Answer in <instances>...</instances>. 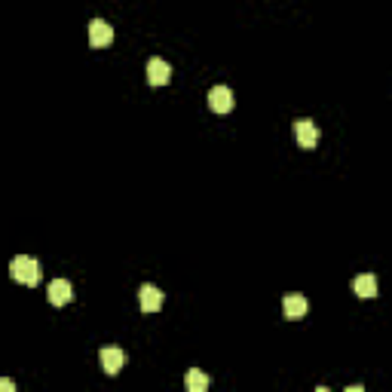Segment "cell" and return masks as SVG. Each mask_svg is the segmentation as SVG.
Here are the masks:
<instances>
[{
  "label": "cell",
  "mask_w": 392,
  "mask_h": 392,
  "mask_svg": "<svg viewBox=\"0 0 392 392\" xmlns=\"http://www.w3.org/2000/svg\"><path fill=\"white\" fill-rule=\"evenodd\" d=\"M10 276L16 279V282L22 285H37L40 282V264H37V258H31V254H16L10 264Z\"/></svg>",
  "instance_id": "1"
},
{
  "label": "cell",
  "mask_w": 392,
  "mask_h": 392,
  "mask_svg": "<svg viewBox=\"0 0 392 392\" xmlns=\"http://www.w3.org/2000/svg\"><path fill=\"white\" fill-rule=\"evenodd\" d=\"M294 138L304 150H313L319 145V126L313 120H306V117H300V120H294Z\"/></svg>",
  "instance_id": "2"
},
{
  "label": "cell",
  "mask_w": 392,
  "mask_h": 392,
  "mask_svg": "<svg viewBox=\"0 0 392 392\" xmlns=\"http://www.w3.org/2000/svg\"><path fill=\"white\" fill-rule=\"evenodd\" d=\"M145 74H147L150 86H166V83L172 80V64H169L166 58H150L147 68H145Z\"/></svg>",
  "instance_id": "3"
},
{
  "label": "cell",
  "mask_w": 392,
  "mask_h": 392,
  "mask_svg": "<svg viewBox=\"0 0 392 392\" xmlns=\"http://www.w3.org/2000/svg\"><path fill=\"white\" fill-rule=\"evenodd\" d=\"M129 356L120 350V346H104L101 350V368L108 371V374H120L123 368H126Z\"/></svg>",
  "instance_id": "4"
},
{
  "label": "cell",
  "mask_w": 392,
  "mask_h": 392,
  "mask_svg": "<svg viewBox=\"0 0 392 392\" xmlns=\"http://www.w3.org/2000/svg\"><path fill=\"white\" fill-rule=\"evenodd\" d=\"M47 297H49L52 306H64V304L74 300V289H71L68 279H52L49 289H47Z\"/></svg>",
  "instance_id": "5"
},
{
  "label": "cell",
  "mask_w": 392,
  "mask_h": 392,
  "mask_svg": "<svg viewBox=\"0 0 392 392\" xmlns=\"http://www.w3.org/2000/svg\"><path fill=\"white\" fill-rule=\"evenodd\" d=\"M110 40H114V28H110L104 19H93V22H89V43H93L95 49H101V47H108Z\"/></svg>",
  "instance_id": "6"
},
{
  "label": "cell",
  "mask_w": 392,
  "mask_h": 392,
  "mask_svg": "<svg viewBox=\"0 0 392 392\" xmlns=\"http://www.w3.org/2000/svg\"><path fill=\"white\" fill-rule=\"evenodd\" d=\"M208 108H212L215 114H227V110L233 108L230 86H212V89H208Z\"/></svg>",
  "instance_id": "7"
},
{
  "label": "cell",
  "mask_w": 392,
  "mask_h": 392,
  "mask_svg": "<svg viewBox=\"0 0 392 392\" xmlns=\"http://www.w3.org/2000/svg\"><path fill=\"white\" fill-rule=\"evenodd\" d=\"M138 300H141V310L145 313H156L162 306V291L156 289V285H141L138 289Z\"/></svg>",
  "instance_id": "8"
},
{
  "label": "cell",
  "mask_w": 392,
  "mask_h": 392,
  "mask_svg": "<svg viewBox=\"0 0 392 392\" xmlns=\"http://www.w3.org/2000/svg\"><path fill=\"white\" fill-rule=\"evenodd\" d=\"M282 310H285V316L289 319H304L306 316V297L304 294H285Z\"/></svg>",
  "instance_id": "9"
},
{
  "label": "cell",
  "mask_w": 392,
  "mask_h": 392,
  "mask_svg": "<svg viewBox=\"0 0 392 392\" xmlns=\"http://www.w3.org/2000/svg\"><path fill=\"white\" fill-rule=\"evenodd\" d=\"M352 291H356L358 297H377V276H371V273H362V276H356V282H352Z\"/></svg>",
  "instance_id": "10"
},
{
  "label": "cell",
  "mask_w": 392,
  "mask_h": 392,
  "mask_svg": "<svg viewBox=\"0 0 392 392\" xmlns=\"http://www.w3.org/2000/svg\"><path fill=\"white\" fill-rule=\"evenodd\" d=\"M184 383H187V389H191V392H206L208 389V377L202 374V371H196V368L187 371Z\"/></svg>",
  "instance_id": "11"
},
{
  "label": "cell",
  "mask_w": 392,
  "mask_h": 392,
  "mask_svg": "<svg viewBox=\"0 0 392 392\" xmlns=\"http://www.w3.org/2000/svg\"><path fill=\"white\" fill-rule=\"evenodd\" d=\"M12 389H16V383L6 380V377H3V380H0V392H12Z\"/></svg>",
  "instance_id": "12"
}]
</instances>
